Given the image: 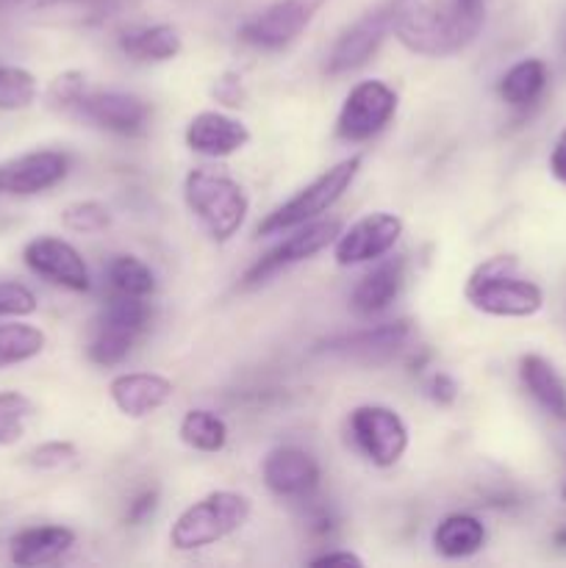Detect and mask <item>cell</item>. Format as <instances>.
<instances>
[{"instance_id":"9","label":"cell","mask_w":566,"mask_h":568,"mask_svg":"<svg viewBox=\"0 0 566 568\" xmlns=\"http://www.w3.org/2000/svg\"><path fill=\"white\" fill-rule=\"evenodd\" d=\"M397 114V94L383 81H361L350 89L336 116V136L344 142H370Z\"/></svg>"},{"instance_id":"14","label":"cell","mask_w":566,"mask_h":568,"mask_svg":"<svg viewBox=\"0 0 566 568\" xmlns=\"http://www.w3.org/2000/svg\"><path fill=\"white\" fill-rule=\"evenodd\" d=\"M67 172H70V159L55 150L17 155V159L0 164V194H11V197L42 194L59 186Z\"/></svg>"},{"instance_id":"16","label":"cell","mask_w":566,"mask_h":568,"mask_svg":"<svg viewBox=\"0 0 566 568\" xmlns=\"http://www.w3.org/2000/svg\"><path fill=\"white\" fill-rule=\"evenodd\" d=\"M75 111L103 131L120 136H137L150 122V103L128 92H87Z\"/></svg>"},{"instance_id":"30","label":"cell","mask_w":566,"mask_h":568,"mask_svg":"<svg viewBox=\"0 0 566 568\" xmlns=\"http://www.w3.org/2000/svg\"><path fill=\"white\" fill-rule=\"evenodd\" d=\"M39 83L22 67L0 64V111H20L37 100Z\"/></svg>"},{"instance_id":"35","label":"cell","mask_w":566,"mask_h":568,"mask_svg":"<svg viewBox=\"0 0 566 568\" xmlns=\"http://www.w3.org/2000/svg\"><path fill=\"white\" fill-rule=\"evenodd\" d=\"M37 311V294L22 283H0V316H28Z\"/></svg>"},{"instance_id":"13","label":"cell","mask_w":566,"mask_h":568,"mask_svg":"<svg viewBox=\"0 0 566 568\" xmlns=\"http://www.w3.org/2000/svg\"><path fill=\"white\" fill-rule=\"evenodd\" d=\"M338 233H342V225H338L336 220H320L309 222V225H300L297 233L283 239L277 247H272L264 258H259L250 266L247 275H244V283L253 286V283H261L266 281V277L277 275L281 270H289V266L314 258V255L322 253L327 244L336 242Z\"/></svg>"},{"instance_id":"36","label":"cell","mask_w":566,"mask_h":568,"mask_svg":"<svg viewBox=\"0 0 566 568\" xmlns=\"http://www.w3.org/2000/svg\"><path fill=\"white\" fill-rule=\"evenodd\" d=\"M425 392L436 405H453L458 399L461 388L453 375H447V372H433L425 383Z\"/></svg>"},{"instance_id":"19","label":"cell","mask_w":566,"mask_h":568,"mask_svg":"<svg viewBox=\"0 0 566 568\" xmlns=\"http://www.w3.org/2000/svg\"><path fill=\"white\" fill-rule=\"evenodd\" d=\"M183 139H186V148L192 153L225 159V155L239 153L250 142V131L247 125L222 114V111H200L189 120Z\"/></svg>"},{"instance_id":"2","label":"cell","mask_w":566,"mask_h":568,"mask_svg":"<svg viewBox=\"0 0 566 568\" xmlns=\"http://www.w3.org/2000/svg\"><path fill=\"white\" fill-rule=\"evenodd\" d=\"M464 297L475 311L499 320H527L544 308V292L516 275V261L508 255L483 261L466 281Z\"/></svg>"},{"instance_id":"32","label":"cell","mask_w":566,"mask_h":568,"mask_svg":"<svg viewBox=\"0 0 566 568\" xmlns=\"http://www.w3.org/2000/svg\"><path fill=\"white\" fill-rule=\"evenodd\" d=\"M61 222L72 233H100L111 225V214L98 200H78L61 211Z\"/></svg>"},{"instance_id":"8","label":"cell","mask_w":566,"mask_h":568,"mask_svg":"<svg viewBox=\"0 0 566 568\" xmlns=\"http://www.w3.org/2000/svg\"><path fill=\"white\" fill-rule=\"evenodd\" d=\"M327 0H275L239 28V39L255 50H281L303 37Z\"/></svg>"},{"instance_id":"6","label":"cell","mask_w":566,"mask_h":568,"mask_svg":"<svg viewBox=\"0 0 566 568\" xmlns=\"http://www.w3.org/2000/svg\"><path fill=\"white\" fill-rule=\"evenodd\" d=\"M150 303L142 297H120L111 294L105 308L94 320L92 336H89L87 355L98 366H117L128 358L137 338L150 325Z\"/></svg>"},{"instance_id":"33","label":"cell","mask_w":566,"mask_h":568,"mask_svg":"<svg viewBox=\"0 0 566 568\" xmlns=\"http://www.w3.org/2000/svg\"><path fill=\"white\" fill-rule=\"evenodd\" d=\"M26 464L39 471H67L78 466V449L70 442H48L26 455Z\"/></svg>"},{"instance_id":"34","label":"cell","mask_w":566,"mask_h":568,"mask_svg":"<svg viewBox=\"0 0 566 568\" xmlns=\"http://www.w3.org/2000/svg\"><path fill=\"white\" fill-rule=\"evenodd\" d=\"M83 94H87V78H83V72H61V75H55V81L50 83L48 103L59 111H75L78 103L83 100Z\"/></svg>"},{"instance_id":"28","label":"cell","mask_w":566,"mask_h":568,"mask_svg":"<svg viewBox=\"0 0 566 568\" xmlns=\"http://www.w3.org/2000/svg\"><path fill=\"white\" fill-rule=\"evenodd\" d=\"M109 286L120 297L148 300L155 292V275L137 255H117L109 264Z\"/></svg>"},{"instance_id":"31","label":"cell","mask_w":566,"mask_h":568,"mask_svg":"<svg viewBox=\"0 0 566 568\" xmlns=\"http://www.w3.org/2000/svg\"><path fill=\"white\" fill-rule=\"evenodd\" d=\"M33 403L20 392H0V447H11L26 436Z\"/></svg>"},{"instance_id":"23","label":"cell","mask_w":566,"mask_h":568,"mask_svg":"<svg viewBox=\"0 0 566 568\" xmlns=\"http://www.w3.org/2000/svg\"><path fill=\"white\" fill-rule=\"evenodd\" d=\"M183 42L181 33L166 22H155V26H139L128 28L120 33V50L131 61L139 64H161V61H172L181 53Z\"/></svg>"},{"instance_id":"12","label":"cell","mask_w":566,"mask_h":568,"mask_svg":"<svg viewBox=\"0 0 566 568\" xmlns=\"http://www.w3.org/2000/svg\"><path fill=\"white\" fill-rule=\"evenodd\" d=\"M22 261L33 275L55 283L70 292H89L92 277L83 255L59 236H37L22 250Z\"/></svg>"},{"instance_id":"27","label":"cell","mask_w":566,"mask_h":568,"mask_svg":"<svg viewBox=\"0 0 566 568\" xmlns=\"http://www.w3.org/2000/svg\"><path fill=\"white\" fill-rule=\"evenodd\" d=\"M111 0H42L33 14L48 26H92L109 17Z\"/></svg>"},{"instance_id":"29","label":"cell","mask_w":566,"mask_h":568,"mask_svg":"<svg viewBox=\"0 0 566 568\" xmlns=\"http://www.w3.org/2000/svg\"><path fill=\"white\" fill-rule=\"evenodd\" d=\"M44 349V333L33 325H0V369L37 358Z\"/></svg>"},{"instance_id":"38","label":"cell","mask_w":566,"mask_h":568,"mask_svg":"<svg viewBox=\"0 0 566 568\" xmlns=\"http://www.w3.org/2000/svg\"><path fill=\"white\" fill-rule=\"evenodd\" d=\"M549 172H553L555 181H560L566 186V128L558 133L553 144V153H549Z\"/></svg>"},{"instance_id":"42","label":"cell","mask_w":566,"mask_h":568,"mask_svg":"<svg viewBox=\"0 0 566 568\" xmlns=\"http://www.w3.org/2000/svg\"><path fill=\"white\" fill-rule=\"evenodd\" d=\"M14 3H20V0H0V11L11 9V6H14Z\"/></svg>"},{"instance_id":"3","label":"cell","mask_w":566,"mask_h":568,"mask_svg":"<svg viewBox=\"0 0 566 568\" xmlns=\"http://www.w3.org/2000/svg\"><path fill=\"white\" fill-rule=\"evenodd\" d=\"M183 197H186V205L198 216L200 225L216 242H228V239L236 236L239 227L247 220V194L231 175L220 170L200 166V170L189 172L186 181H183Z\"/></svg>"},{"instance_id":"22","label":"cell","mask_w":566,"mask_h":568,"mask_svg":"<svg viewBox=\"0 0 566 568\" xmlns=\"http://www.w3.org/2000/svg\"><path fill=\"white\" fill-rule=\"evenodd\" d=\"M405 277V261L392 258L377 264L370 275H364L358 281V286L353 288V297H350V305H353L355 314L361 316H375L381 311H386L388 305L394 303V297L403 288Z\"/></svg>"},{"instance_id":"17","label":"cell","mask_w":566,"mask_h":568,"mask_svg":"<svg viewBox=\"0 0 566 568\" xmlns=\"http://www.w3.org/2000/svg\"><path fill=\"white\" fill-rule=\"evenodd\" d=\"M175 394L170 377L155 372H122L109 383V397L114 408L128 419H144L164 408Z\"/></svg>"},{"instance_id":"15","label":"cell","mask_w":566,"mask_h":568,"mask_svg":"<svg viewBox=\"0 0 566 568\" xmlns=\"http://www.w3.org/2000/svg\"><path fill=\"white\" fill-rule=\"evenodd\" d=\"M261 477H264V486L270 488L275 497L303 499L316 491V486H320L322 480V471L320 464L314 460V455L305 453V449L277 447L264 458Z\"/></svg>"},{"instance_id":"7","label":"cell","mask_w":566,"mask_h":568,"mask_svg":"<svg viewBox=\"0 0 566 568\" xmlns=\"http://www.w3.org/2000/svg\"><path fill=\"white\" fill-rule=\"evenodd\" d=\"M400 6H403L400 0H388V3H381L366 11V14H361L350 28H344L342 37L333 42L331 53H327V75H344V72L361 70L375 55L383 39L394 33V20L400 14Z\"/></svg>"},{"instance_id":"40","label":"cell","mask_w":566,"mask_h":568,"mask_svg":"<svg viewBox=\"0 0 566 568\" xmlns=\"http://www.w3.org/2000/svg\"><path fill=\"white\" fill-rule=\"evenodd\" d=\"M311 566H364V560L355 552H344V549L338 552V549H333V552H325L311 560Z\"/></svg>"},{"instance_id":"11","label":"cell","mask_w":566,"mask_h":568,"mask_svg":"<svg viewBox=\"0 0 566 568\" xmlns=\"http://www.w3.org/2000/svg\"><path fill=\"white\" fill-rule=\"evenodd\" d=\"M403 220L388 211H375L355 220L347 231H342L333 242V258L338 266H358L370 261H381L394 250L403 236Z\"/></svg>"},{"instance_id":"1","label":"cell","mask_w":566,"mask_h":568,"mask_svg":"<svg viewBox=\"0 0 566 568\" xmlns=\"http://www.w3.org/2000/svg\"><path fill=\"white\" fill-rule=\"evenodd\" d=\"M486 22V0H431L400 6L394 37L405 50L427 59L461 53Z\"/></svg>"},{"instance_id":"20","label":"cell","mask_w":566,"mask_h":568,"mask_svg":"<svg viewBox=\"0 0 566 568\" xmlns=\"http://www.w3.org/2000/svg\"><path fill=\"white\" fill-rule=\"evenodd\" d=\"M72 544H75V532H72L70 527H28V530H20L11 538V564L22 568L48 566L53 564V560H59Z\"/></svg>"},{"instance_id":"25","label":"cell","mask_w":566,"mask_h":568,"mask_svg":"<svg viewBox=\"0 0 566 568\" xmlns=\"http://www.w3.org/2000/svg\"><path fill=\"white\" fill-rule=\"evenodd\" d=\"M549 81V70L542 59H522L499 78V98L511 109H527L544 94Z\"/></svg>"},{"instance_id":"39","label":"cell","mask_w":566,"mask_h":568,"mask_svg":"<svg viewBox=\"0 0 566 568\" xmlns=\"http://www.w3.org/2000/svg\"><path fill=\"white\" fill-rule=\"evenodd\" d=\"M242 78H236V75H225L222 78L220 83H216V98L222 100V103L225 105H239L242 103Z\"/></svg>"},{"instance_id":"37","label":"cell","mask_w":566,"mask_h":568,"mask_svg":"<svg viewBox=\"0 0 566 568\" xmlns=\"http://www.w3.org/2000/svg\"><path fill=\"white\" fill-rule=\"evenodd\" d=\"M155 505H159V494L153 491V488H144L142 494H137V497L128 503V510H125V521L128 525H142L144 519H148L150 514L155 510Z\"/></svg>"},{"instance_id":"18","label":"cell","mask_w":566,"mask_h":568,"mask_svg":"<svg viewBox=\"0 0 566 568\" xmlns=\"http://www.w3.org/2000/svg\"><path fill=\"white\" fill-rule=\"evenodd\" d=\"M411 338V322H386V325L366 327V331L344 333V336L331 338V342L322 344V353L338 355V358H353V361H366V364H377V361L392 358L394 353L405 347V342Z\"/></svg>"},{"instance_id":"21","label":"cell","mask_w":566,"mask_h":568,"mask_svg":"<svg viewBox=\"0 0 566 568\" xmlns=\"http://www.w3.org/2000/svg\"><path fill=\"white\" fill-rule=\"evenodd\" d=\"M519 377L527 394L538 403V408L547 416H553L555 422H564L566 425V383L558 375V369L547 358L530 353L522 355Z\"/></svg>"},{"instance_id":"5","label":"cell","mask_w":566,"mask_h":568,"mask_svg":"<svg viewBox=\"0 0 566 568\" xmlns=\"http://www.w3.org/2000/svg\"><path fill=\"white\" fill-rule=\"evenodd\" d=\"M361 164H364L361 155H350V159H342L338 164H333L331 170L322 172V175L314 178L309 186L300 189L294 197H289L286 203L277 205L275 211H270V214L261 220L259 236H277V233L294 231V227L320 220V216L327 214V211L344 197V192L353 186V181L361 172Z\"/></svg>"},{"instance_id":"10","label":"cell","mask_w":566,"mask_h":568,"mask_svg":"<svg viewBox=\"0 0 566 568\" xmlns=\"http://www.w3.org/2000/svg\"><path fill=\"white\" fill-rule=\"evenodd\" d=\"M350 433L353 442L366 458L381 469L400 464L408 449V427L400 419L397 410L386 405H361L350 414Z\"/></svg>"},{"instance_id":"24","label":"cell","mask_w":566,"mask_h":568,"mask_svg":"<svg viewBox=\"0 0 566 568\" xmlns=\"http://www.w3.org/2000/svg\"><path fill=\"white\" fill-rule=\"evenodd\" d=\"M433 547L442 558H472L486 547V527L477 516L453 514L438 521V527L433 530Z\"/></svg>"},{"instance_id":"43","label":"cell","mask_w":566,"mask_h":568,"mask_svg":"<svg viewBox=\"0 0 566 568\" xmlns=\"http://www.w3.org/2000/svg\"><path fill=\"white\" fill-rule=\"evenodd\" d=\"M564 499H566V488H564Z\"/></svg>"},{"instance_id":"41","label":"cell","mask_w":566,"mask_h":568,"mask_svg":"<svg viewBox=\"0 0 566 568\" xmlns=\"http://www.w3.org/2000/svg\"><path fill=\"white\" fill-rule=\"evenodd\" d=\"M553 541L558 544V547H566V527H564V530H558V532H555V536H553Z\"/></svg>"},{"instance_id":"26","label":"cell","mask_w":566,"mask_h":568,"mask_svg":"<svg viewBox=\"0 0 566 568\" xmlns=\"http://www.w3.org/2000/svg\"><path fill=\"white\" fill-rule=\"evenodd\" d=\"M178 436L186 444L189 449H198V453H222L228 444V425L222 416H216L214 410L194 408L189 410L181 419L178 427Z\"/></svg>"},{"instance_id":"4","label":"cell","mask_w":566,"mask_h":568,"mask_svg":"<svg viewBox=\"0 0 566 568\" xmlns=\"http://www.w3.org/2000/svg\"><path fill=\"white\" fill-rule=\"evenodd\" d=\"M250 510H253V503L239 491L205 494L203 499L192 503L178 516L170 530V544L178 552L211 547V544L242 530L250 519Z\"/></svg>"}]
</instances>
